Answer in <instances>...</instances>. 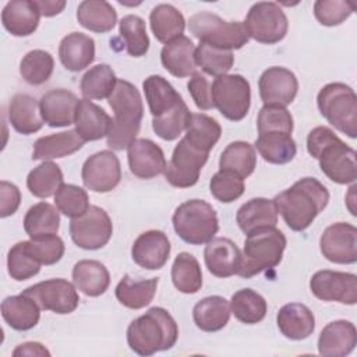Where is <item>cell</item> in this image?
Instances as JSON below:
<instances>
[{
    "label": "cell",
    "instance_id": "6da1fadb",
    "mask_svg": "<svg viewBox=\"0 0 357 357\" xmlns=\"http://www.w3.org/2000/svg\"><path fill=\"white\" fill-rule=\"evenodd\" d=\"M278 213L294 231H303L326 208L328 188L314 177H304L273 198Z\"/></svg>",
    "mask_w": 357,
    "mask_h": 357
},
{
    "label": "cell",
    "instance_id": "7a4b0ae2",
    "mask_svg": "<svg viewBox=\"0 0 357 357\" xmlns=\"http://www.w3.org/2000/svg\"><path fill=\"white\" fill-rule=\"evenodd\" d=\"M308 153L319 162L322 173L336 184H350L357 178L356 151L331 128L318 126L308 132Z\"/></svg>",
    "mask_w": 357,
    "mask_h": 357
},
{
    "label": "cell",
    "instance_id": "3957f363",
    "mask_svg": "<svg viewBox=\"0 0 357 357\" xmlns=\"http://www.w3.org/2000/svg\"><path fill=\"white\" fill-rule=\"evenodd\" d=\"M114 113L112 128L106 137L107 146L114 151L127 149L137 139L144 116V105L138 89L126 79H117L107 98Z\"/></svg>",
    "mask_w": 357,
    "mask_h": 357
},
{
    "label": "cell",
    "instance_id": "277c9868",
    "mask_svg": "<svg viewBox=\"0 0 357 357\" xmlns=\"http://www.w3.org/2000/svg\"><path fill=\"white\" fill-rule=\"evenodd\" d=\"M178 337L174 318L162 307H152L144 315L131 321L127 328V343L139 356L172 349Z\"/></svg>",
    "mask_w": 357,
    "mask_h": 357
},
{
    "label": "cell",
    "instance_id": "5b68a950",
    "mask_svg": "<svg viewBox=\"0 0 357 357\" xmlns=\"http://www.w3.org/2000/svg\"><path fill=\"white\" fill-rule=\"evenodd\" d=\"M284 234L275 226L259 227L247 234L237 275L250 279L279 265L286 248Z\"/></svg>",
    "mask_w": 357,
    "mask_h": 357
},
{
    "label": "cell",
    "instance_id": "8992f818",
    "mask_svg": "<svg viewBox=\"0 0 357 357\" xmlns=\"http://www.w3.org/2000/svg\"><path fill=\"white\" fill-rule=\"evenodd\" d=\"M177 236L192 245L211 241L219 230L215 209L204 199H190L180 204L172 218Z\"/></svg>",
    "mask_w": 357,
    "mask_h": 357
},
{
    "label": "cell",
    "instance_id": "52a82bcc",
    "mask_svg": "<svg viewBox=\"0 0 357 357\" xmlns=\"http://www.w3.org/2000/svg\"><path fill=\"white\" fill-rule=\"evenodd\" d=\"M319 113L337 131L350 138L357 137V96L351 86L343 82L326 84L317 96Z\"/></svg>",
    "mask_w": 357,
    "mask_h": 357
},
{
    "label": "cell",
    "instance_id": "ba28073f",
    "mask_svg": "<svg viewBox=\"0 0 357 357\" xmlns=\"http://www.w3.org/2000/svg\"><path fill=\"white\" fill-rule=\"evenodd\" d=\"M188 29L199 43L226 50L241 49L250 40L243 22L225 21L209 11H199L191 15Z\"/></svg>",
    "mask_w": 357,
    "mask_h": 357
},
{
    "label": "cell",
    "instance_id": "9c48e42d",
    "mask_svg": "<svg viewBox=\"0 0 357 357\" xmlns=\"http://www.w3.org/2000/svg\"><path fill=\"white\" fill-rule=\"evenodd\" d=\"M213 107L231 121L243 120L251 105L250 82L240 74H225L213 79L211 85Z\"/></svg>",
    "mask_w": 357,
    "mask_h": 357
},
{
    "label": "cell",
    "instance_id": "30bf717a",
    "mask_svg": "<svg viewBox=\"0 0 357 357\" xmlns=\"http://www.w3.org/2000/svg\"><path fill=\"white\" fill-rule=\"evenodd\" d=\"M243 24L250 38L265 45L280 42L289 29V21L284 11L273 1H259L252 4Z\"/></svg>",
    "mask_w": 357,
    "mask_h": 357
},
{
    "label": "cell",
    "instance_id": "8fae6325",
    "mask_svg": "<svg viewBox=\"0 0 357 357\" xmlns=\"http://www.w3.org/2000/svg\"><path fill=\"white\" fill-rule=\"evenodd\" d=\"M209 152L192 145L183 137L176 145L173 155L166 165L165 177L167 183L177 188H188L198 183L201 169L206 163Z\"/></svg>",
    "mask_w": 357,
    "mask_h": 357
},
{
    "label": "cell",
    "instance_id": "7c38bea8",
    "mask_svg": "<svg viewBox=\"0 0 357 357\" xmlns=\"http://www.w3.org/2000/svg\"><path fill=\"white\" fill-rule=\"evenodd\" d=\"M113 233L112 219L107 212L96 205L70 222V236L75 245L82 250H99L105 247Z\"/></svg>",
    "mask_w": 357,
    "mask_h": 357
},
{
    "label": "cell",
    "instance_id": "4fadbf2b",
    "mask_svg": "<svg viewBox=\"0 0 357 357\" xmlns=\"http://www.w3.org/2000/svg\"><path fill=\"white\" fill-rule=\"evenodd\" d=\"M24 294L32 297L42 310L60 315L71 314L79 303L75 284L66 279H49L26 287Z\"/></svg>",
    "mask_w": 357,
    "mask_h": 357
},
{
    "label": "cell",
    "instance_id": "5bb4252c",
    "mask_svg": "<svg viewBox=\"0 0 357 357\" xmlns=\"http://www.w3.org/2000/svg\"><path fill=\"white\" fill-rule=\"evenodd\" d=\"M81 178L84 185L93 192H109L121 180V166L117 155L109 149L91 155L82 165Z\"/></svg>",
    "mask_w": 357,
    "mask_h": 357
},
{
    "label": "cell",
    "instance_id": "9a60e30c",
    "mask_svg": "<svg viewBox=\"0 0 357 357\" xmlns=\"http://www.w3.org/2000/svg\"><path fill=\"white\" fill-rule=\"evenodd\" d=\"M311 293L322 301H337L354 305L357 303V276L339 271H318L310 280Z\"/></svg>",
    "mask_w": 357,
    "mask_h": 357
},
{
    "label": "cell",
    "instance_id": "2e32d148",
    "mask_svg": "<svg viewBox=\"0 0 357 357\" xmlns=\"http://www.w3.org/2000/svg\"><path fill=\"white\" fill-rule=\"evenodd\" d=\"M319 248L322 255L333 264H342V265L356 264L357 261L356 226L346 222H337L328 226L321 234Z\"/></svg>",
    "mask_w": 357,
    "mask_h": 357
},
{
    "label": "cell",
    "instance_id": "e0dca14e",
    "mask_svg": "<svg viewBox=\"0 0 357 357\" xmlns=\"http://www.w3.org/2000/svg\"><path fill=\"white\" fill-rule=\"evenodd\" d=\"M258 88L264 106L286 107L297 95L298 81L293 71L275 66L261 74Z\"/></svg>",
    "mask_w": 357,
    "mask_h": 357
},
{
    "label": "cell",
    "instance_id": "ac0fdd59",
    "mask_svg": "<svg viewBox=\"0 0 357 357\" xmlns=\"http://www.w3.org/2000/svg\"><path fill=\"white\" fill-rule=\"evenodd\" d=\"M130 172L139 178H153L166 169V158L159 145L148 138H137L127 148Z\"/></svg>",
    "mask_w": 357,
    "mask_h": 357
},
{
    "label": "cell",
    "instance_id": "d6986e66",
    "mask_svg": "<svg viewBox=\"0 0 357 357\" xmlns=\"http://www.w3.org/2000/svg\"><path fill=\"white\" fill-rule=\"evenodd\" d=\"M170 248V241L163 231L148 230L135 238L131 247V257L138 266L156 271L167 262Z\"/></svg>",
    "mask_w": 357,
    "mask_h": 357
},
{
    "label": "cell",
    "instance_id": "ffe728a7",
    "mask_svg": "<svg viewBox=\"0 0 357 357\" xmlns=\"http://www.w3.org/2000/svg\"><path fill=\"white\" fill-rule=\"evenodd\" d=\"M204 259L208 271L213 276L230 278L238 272L241 251L230 238L213 237L205 245Z\"/></svg>",
    "mask_w": 357,
    "mask_h": 357
},
{
    "label": "cell",
    "instance_id": "44dd1931",
    "mask_svg": "<svg viewBox=\"0 0 357 357\" xmlns=\"http://www.w3.org/2000/svg\"><path fill=\"white\" fill-rule=\"evenodd\" d=\"M79 99L67 89H52L40 100V116L49 127H68L74 123Z\"/></svg>",
    "mask_w": 357,
    "mask_h": 357
},
{
    "label": "cell",
    "instance_id": "7402d4cb",
    "mask_svg": "<svg viewBox=\"0 0 357 357\" xmlns=\"http://www.w3.org/2000/svg\"><path fill=\"white\" fill-rule=\"evenodd\" d=\"M357 344V331L353 322L337 319L329 322L319 333L318 353L325 357H344Z\"/></svg>",
    "mask_w": 357,
    "mask_h": 357
},
{
    "label": "cell",
    "instance_id": "603a6c76",
    "mask_svg": "<svg viewBox=\"0 0 357 357\" xmlns=\"http://www.w3.org/2000/svg\"><path fill=\"white\" fill-rule=\"evenodd\" d=\"M112 117L98 105L88 99H79L74 124L78 135L86 141H98L107 137L112 128Z\"/></svg>",
    "mask_w": 357,
    "mask_h": 357
},
{
    "label": "cell",
    "instance_id": "cb8c5ba5",
    "mask_svg": "<svg viewBox=\"0 0 357 357\" xmlns=\"http://www.w3.org/2000/svg\"><path fill=\"white\" fill-rule=\"evenodd\" d=\"M40 15L36 1L11 0L1 11V22L11 35L29 36L36 31Z\"/></svg>",
    "mask_w": 357,
    "mask_h": 357
},
{
    "label": "cell",
    "instance_id": "d4e9b609",
    "mask_svg": "<svg viewBox=\"0 0 357 357\" xmlns=\"http://www.w3.org/2000/svg\"><path fill=\"white\" fill-rule=\"evenodd\" d=\"M195 46L192 40L184 35L166 43L160 52L162 66L174 77L185 78L197 73Z\"/></svg>",
    "mask_w": 357,
    "mask_h": 357
},
{
    "label": "cell",
    "instance_id": "484cf974",
    "mask_svg": "<svg viewBox=\"0 0 357 357\" xmlns=\"http://www.w3.org/2000/svg\"><path fill=\"white\" fill-rule=\"evenodd\" d=\"M276 324L284 337L290 340H303L312 335L315 329V317L307 305L289 303L279 310Z\"/></svg>",
    "mask_w": 357,
    "mask_h": 357
},
{
    "label": "cell",
    "instance_id": "4316f807",
    "mask_svg": "<svg viewBox=\"0 0 357 357\" xmlns=\"http://www.w3.org/2000/svg\"><path fill=\"white\" fill-rule=\"evenodd\" d=\"M59 59L68 71L78 73L95 60V40L85 33L71 32L59 45Z\"/></svg>",
    "mask_w": 357,
    "mask_h": 357
},
{
    "label": "cell",
    "instance_id": "83f0119b",
    "mask_svg": "<svg viewBox=\"0 0 357 357\" xmlns=\"http://www.w3.org/2000/svg\"><path fill=\"white\" fill-rule=\"evenodd\" d=\"M1 315L10 328L15 331H29L39 322L40 307L32 297L21 293L3 300Z\"/></svg>",
    "mask_w": 357,
    "mask_h": 357
},
{
    "label": "cell",
    "instance_id": "f1b7e54d",
    "mask_svg": "<svg viewBox=\"0 0 357 357\" xmlns=\"http://www.w3.org/2000/svg\"><path fill=\"white\" fill-rule=\"evenodd\" d=\"M8 120L13 128L24 135L39 131L43 126L38 100L26 93H17L8 103Z\"/></svg>",
    "mask_w": 357,
    "mask_h": 357
},
{
    "label": "cell",
    "instance_id": "f546056e",
    "mask_svg": "<svg viewBox=\"0 0 357 357\" xmlns=\"http://www.w3.org/2000/svg\"><path fill=\"white\" fill-rule=\"evenodd\" d=\"M85 141L75 130L61 131L50 135L40 137L33 144V160H50L68 156L84 146Z\"/></svg>",
    "mask_w": 357,
    "mask_h": 357
},
{
    "label": "cell",
    "instance_id": "4dcf8cb0",
    "mask_svg": "<svg viewBox=\"0 0 357 357\" xmlns=\"http://www.w3.org/2000/svg\"><path fill=\"white\" fill-rule=\"evenodd\" d=\"M236 222L244 234H248L259 227L276 226L278 211L273 199L252 198L247 201L238 208Z\"/></svg>",
    "mask_w": 357,
    "mask_h": 357
},
{
    "label": "cell",
    "instance_id": "1f68e13d",
    "mask_svg": "<svg viewBox=\"0 0 357 357\" xmlns=\"http://www.w3.org/2000/svg\"><path fill=\"white\" fill-rule=\"evenodd\" d=\"M73 282L85 296H102L109 284L110 275L107 268L95 259H81L73 268Z\"/></svg>",
    "mask_w": 357,
    "mask_h": 357
},
{
    "label": "cell",
    "instance_id": "d6a6232c",
    "mask_svg": "<svg viewBox=\"0 0 357 357\" xmlns=\"http://www.w3.org/2000/svg\"><path fill=\"white\" fill-rule=\"evenodd\" d=\"M230 304L222 296H209L199 300L192 308V319L204 332H218L230 319Z\"/></svg>",
    "mask_w": 357,
    "mask_h": 357
},
{
    "label": "cell",
    "instance_id": "836d02e7",
    "mask_svg": "<svg viewBox=\"0 0 357 357\" xmlns=\"http://www.w3.org/2000/svg\"><path fill=\"white\" fill-rule=\"evenodd\" d=\"M77 20L88 31L105 33L114 28L117 13L114 7L105 0H85L77 8Z\"/></svg>",
    "mask_w": 357,
    "mask_h": 357
},
{
    "label": "cell",
    "instance_id": "e575fe53",
    "mask_svg": "<svg viewBox=\"0 0 357 357\" xmlns=\"http://www.w3.org/2000/svg\"><path fill=\"white\" fill-rule=\"evenodd\" d=\"M159 280L156 278L134 280L124 275L117 283L114 294L120 304L130 310H141L151 304L155 297Z\"/></svg>",
    "mask_w": 357,
    "mask_h": 357
},
{
    "label": "cell",
    "instance_id": "d590c367",
    "mask_svg": "<svg viewBox=\"0 0 357 357\" xmlns=\"http://www.w3.org/2000/svg\"><path fill=\"white\" fill-rule=\"evenodd\" d=\"M149 24L153 36L162 42L169 43L183 35L185 29V20L181 11L172 4H158L149 14Z\"/></svg>",
    "mask_w": 357,
    "mask_h": 357
},
{
    "label": "cell",
    "instance_id": "8d00e7d4",
    "mask_svg": "<svg viewBox=\"0 0 357 357\" xmlns=\"http://www.w3.org/2000/svg\"><path fill=\"white\" fill-rule=\"evenodd\" d=\"M142 88L149 112L153 117L166 113L183 99L173 85L162 75H149L142 82Z\"/></svg>",
    "mask_w": 357,
    "mask_h": 357
},
{
    "label": "cell",
    "instance_id": "74e56055",
    "mask_svg": "<svg viewBox=\"0 0 357 357\" xmlns=\"http://www.w3.org/2000/svg\"><path fill=\"white\" fill-rule=\"evenodd\" d=\"M254 148L259 152L262 159L272 165H284L293 160L297 146L290 134L286 132H266L258 135Z\"/></svg>",
    "mask_w": 357,
    "mask_h": 357
},
{
    "label": "cell",
    "instance_id": "f35d334b",
    "mask_svg": "<svg viewBox=\"0 0 357 357\" xmlns=\"http://www.w3.org/2000/svg\"><path fill=\"white\" fill-rule=\"evenodd\" d=\"M257 166V152L254 145L245 141L230 142L220 155L219 169L230 170L243 180L251 176Z\"/></svg>",
    "mask_w": 357,
    "mask_h": 357
},
{
    "label": "cell",
    "instance_id": "ab89813d",
    "mask_svg": "<svg viewBox=\"0 0 357 357\" xmlns=\"http://www.w3.org/2000/svg\"><path fill=\"white\" fill-rule=\"evenodd\" d=\"M59 227V209L49 202H38L32 205L24 216V230L31 238L57 234Z\"/></svg>",
    "mask_w": 357,
    "mask_h": 357
},
{
    "label": "cell",
    "instance_id": "60d3db41",
    "mask_svg": "<svg viewBox=\"0 0 357 357\" xmlns=\"http://www.w3.org/2000/svg\"><path fill=\"white\" fill-rule=\"evenodd\" d=\"M172 282L184 294H195L202 287V271L198 259L190 252H180L172 266Z\"/></svg>",
    "mask_w": 357,
    "mask_h": 357
},
{
    "label": "cell",
    "instance_id": "b9f144b4",
    "mask_svg": "<svg viewBox=\"0 0 357 357\" xmlns=\"http://www.w3.org/2000/svg\"><path fill=\"white\" fill-rule=\"evenodd\" d=\"M230 311L236 319L245 325L261 322L268 311L265 298L252 289H241L230 298Z\"/></svg>",
    "mask_w": 357,
    "mask_h": 357
},
{
    "label": "cell",
    "instance_id": "7bdbcfd3",
    "mask_svg": "<svg viewBox=\"0 0 357 357\" xmlns=\"http://www.w3.org/2000/svg\"><path fill=\"white\" fill-rule=\"evenodd\" d=\"M116 82L117 78L113 68L107 64H98L82 75L79 89L84 99L102 100L112 95Z\"/></svg>",
    "mask_w": 357,
    "mask_h": 357
},
{
    "label": "cell",
    "instance_id": "ee69618b",
    "mask_svg": "<svg viewBox=\"0 0 357 357\" xmlns=\"http://www.w3.org/2000/svg\"><path fill=\"white\" fill-rule=\"evenodd\" d=\"M63 180L60 166L50 160H43V163L29 172L26 177V187L33 197L49 198L57 192Z\"/></svg>",
    "mask_w": 357,
    "mask_h": 357
},
{
    "label": "cell",
    "instance_id": "f6af8a7d",
    "mask_svg": "<svg viewBox=\"0 0 357 357\" xmlns=\"http://www.w3.org/2000/svg\"><path fill=\"white\" fill-rule=\"evenodd\" d=\"M222 134L220 124L211 116L204 113H191L185 128V138L202 151L209 152Z\"/></svg>",
    "mask_w": 357,
    "mask_h": 357
},
{
    "label": "cell",
    "instance_id": "bcb514c9",
    "mask_svg": "<svg viewBox=\"0 0 357 357\" xmlns=\"http://www.w3.org/2000/svg\"><path fill=\"white\" fill-rule=\"evenodd\" d=\"M191 113L185 102L181 99L174 107H172L166 113L153 117L152 128L159 138L165 141H174L181 135L183 131H185Z\"/></svg>",
    "mask_w": 357,
    "mask_h": 357
},
{
    "label": "cell",
    "instance_id": "7dc6e473",
    "mask_svg": "<svg viewBox=\"0 0 357 357\" xmlns=\"http://www.w3.org/2000/svg\"><path fill=\"white\" fill-rule=\"evenodd\" d=\"M120 36L124 39L127 53L132 57L145 56L149 49V38L145 21L134 14L124 15L119 22Z\"/></svg>",
    "mask_w": 357,
    "mask_h": 357
},
{
    "label": "cell",
    "instance_id": "c3c4849f",
    "mask_svg": "<svg viewBox=\"0 0 357 357\" xmlns=\"http://www.w3.org/2000/svg\"><path fill=\"white\" fill-rule=\"evenodd\" d=\"M54 68V60L52 54L42 49L28 52L20 63V74L25 82L31 85L45 84Z\"/></svg>",
    "mask_w": 357,
    "mask_h": 357
},
{
    "label": "cell",
    "instance_id": "681fc988",
    "mask_svg": "<svg viewBox=\"0 0 357 357\" xmlns=\"http://www.w3.org/2000/svg\"><path fill=\"white\" fill-rule=\"evenodd\" d=\"M195 63L201 70L209 75L219 77L225 75L234 63V56L231 50L213 47L205 43H199L198 47H195Z\"/></svg>",
    "mask_w": 357,
    "mask_h": 357
},
{
    "label": "cell",
    "instance_id": "f907efd6",
    "mask_svg": "<svg viewBox=\"0 0 357 357\" xmlns=\"http://www.w3.org/2000/svg\"><path fill=\"white\" fill-rule=\"evenodd\" d=\"M54 204L59 212L71 219L82 216L91 206L88 194L84 188L66 183H63L54 194Z\"/></svg>",
    "mask_w": 357,
    "mask_h": 357
},
{
    "label": "cell",
    "instance_id": "816d5d0a",
    "mask_svg": "<svg viewBox=\"0 0 357 357\" xmlns=\"http://www.w3.org/2000/svg\"><path fill=\"white\" fill-rule=\"evenodd\" d=\"M7 269L11 279L17 282L28 280L39 273L40 264L28 252L26 241L14 244L7 254Z\"/></svg>",
    "mask_w": 357,
    "mask_h": 357
},
{
    "label": "cell",
    "instance_id": "f5cc1de1",
    "mask_svg": "<svg viewBox=\"0 0 357 357\" xmlns=\"http://www.w3.org/2000/svg\"><path fill=\"white\" fill-rule=\"evenodd\" d=\"M244 180L230 170L215 173L209 181L211 194L223 204H230L238 199L244 192Z\"/></svg>",
    "mask_w": 357,
    "mask_h": 357
},
{
    "label": "cell",
    "instance_id": "db71d44e",
    "mask_svg": "<svg viewBox=\"0 0 357 357\" xmlns=\"http://www.w3.org/2000/svg\"><path fill=\"white\" fill-rule=\"evenodd\" d=\"M293 117L286 107L264 106L257 117L258 135L266 132H293Z\"/></svg>",
    "mask_w": 357,
    "mask_h": 357
},
{
    "label": "cell",
    "instance_id": "11a10c76",
    "mask_svg": "<svg viewBox=\"0 0 357 357\" xmlns=\"http://www.w3.org/2000/svg\"><path fill=\"white\" fill-rule=\"evenodd\" d=\"M26 250L40 265H54L64 255V241L57 234L42 236L26 241Z\"/></svg>",
    "mask_w": 357,
    "mask_h": 357
},
{
    "label": "cell",
    "instance_id": "9f6ffc18",
    "mask_svg": "<svg viewBox=\"0 0 357 357\" xmlns=\"http://www.w3.org/2000/svg\"><path fill=\"white\" fill-rule=\"evenodd\" d=\"M356 10V4L346 0H318L314 3V15L321 25L335 26L346 21Z\"/></svg>",
    "mask_w": 357,
    "mask_h": 357
},
{
    "label": "cell",
    "instance_id": "6f0895ef",
    "mask_svg": "<svg viewBox=\"0 0 357 357\" xmlns=\"http://www.w3.org/2000/svg\"><path fill=\"white\" fill-rule=\"evenodd\" d=\"M188 92L199 110L213 109L212 95H211V84L201 73H194L187 84Z\"/></svg>",
    "mask_w": 357,
    "mask_h": 357
},
{
    "label": "cell",
    "instance_id": "680465c9",
    "mask_svg": "<svg viewBox=\"0 0 357 357\" xmlns=\"http://www.w3.org/2000/svg\"><path fill=\"white\" fill-rule=\"evenodd\" d=\"M21 202V192L13 183L3 180L0 183V216L7 218L17 212Z\"/></svg>",
    "mask_w": 357,
    "mask_h": 357
},
{
    "label": "cell",
    "instance_id": "91938a15",
    "mask_svg": "<svg viewBox=\"0 0 357 357\" xmlns=\"http://www.w3.org/2000/svg\"><path fill=\"white\" fill-rule=\"evenodd\" d=\"M13 356L14 357H18V356H46V357H49L50 351L42 343L25 342L22 344H18L14 349Z\"/></svg>",
    "mask_w": 357,
    "mask_h": 357
},
{
    "label": "cell",
    "instance_id": "94428289",
    "mask_svg": "<svg viewBox=\"0 0 357 357\" xmlns=\"http://www.w3.org/2000/svg\"><path fill=\"white\" fill-rule=\"evenodd\" d=\"M36 6L39 7V11L43 17H53L60 14L64 7L66 1L63 0H39L36 1Z\"/></svg>",
    "mask_w": 357,
    "mask_h": 357
}]
</instances>
